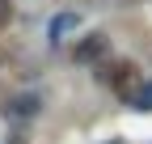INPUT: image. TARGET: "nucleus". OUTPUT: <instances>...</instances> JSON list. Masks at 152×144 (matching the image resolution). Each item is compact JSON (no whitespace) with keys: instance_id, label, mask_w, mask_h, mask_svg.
Wrapping results in <instances>:
<instances>
[{"instance_id":"obj_1","label":"nucleus","mask_w":152,"mask_h":144,"mask_svg":"<svg viewBox=\"0 0 152 144\" xmlns=\"http://www.w3.org/2000/svg\"><path fill=\"white\" fill-rule=\"evenodd\" d=\"M97 81H102V85H110L123 102H135V93L144 89V72L131 64V60H110V64H102V68H97Z\"/></svg>"},{"instance_id":"obj_2","label":"nucleus","mask_w":152,"mask_h":144,"mask_svg":"<svg viewBox=\"0 0 152 144\" xmlns=\"http://www.w3.org/2000/svg\"><path fill=\"white\" fill-rule=\"evenodd\" d=\"M106 51H110V38H106L102 30H93V34H85V38L72 47V55H76V64H97Z\"/></svg>"},{"instance_id":"obj_3","label":"nucleus","mask_w":152,"mask_h":144,"mask_svg":"<svg viewBox=\"0 0 152 144\" xmlns=\"http://www.w3.org/2000/svg\"><path fill=\"white\" fill-rule=\"evenodd\" d=\"M34 110H38V98H34V93L13 98V102H9V115H34Z\"/></svg>"},{"instance_id":"obj_4","label":"nucleus","mask_w":152,"mask_h":144,"mask_svg":"<svg viewBox=\"0 0 152 144\" xmlns=\"http://www.w3.org/2000/svg\"><path fill=\"white\" fill-rule=\"evenodd\" d=\"M131 106H135V110H152V85H144L140 93H135V102H131Z\"/></svg>"},{"instance_id":"obj_5","label":"nucleus","mask_w":152,"mask_h":144,"mask_svg":"<svg viewBox=\"0 0 152 144\" xmlns=\"http://www.w3.org/2000/svg\"><path fill=\"white\" fill-rule=\"evenodd\" d=\"M13 21V4H9V0H0V30H4Z\"/></svg>"}]
</instances>
